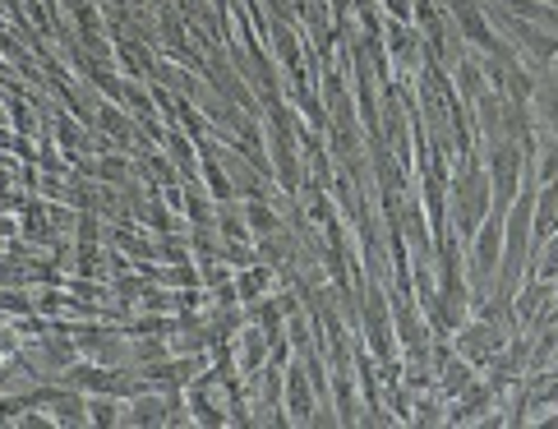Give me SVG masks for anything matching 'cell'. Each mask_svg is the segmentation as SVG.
Returning a JSON list of instances; mask_svg holds the SVG:
<instances>
[{
  "label": "cell",
  "instance_id": "cell-13",
  "mask_svg": "<svg viewBox=\"0 0 558 429\" xmlns=\"http://www.w3.org/2000/svg\"><path fill=\"white\" fill-rule=\"evenodd\" d=\"M245 218H250V231H254V236H272V231L282 226V222H277V212H272V208H264V204H250Z\"/></svg>",
  "mask_w": 558,
  "mask_h": 429
},
{
  "label": "cell",
  "instance_id": "cell-5",
  "mask_svg": "<svg viewBox=\"0 0 558 429\" xmlns=\"http://www.w3.org/2000/svg\"><path fill=\"white\" fill-rule=\"evenodd\" d=\"M421 42H425L421 28H407V19H397V24L388 28V51H392L407 70H411V65H421Z\"/></svg>",
  "mask_w": 558,
  "mask_h": 429
},
{
  "label": "cell",
  "instance_id": "cell-2",
  "mask_svg": "<svg viewBox=\"0 0 558 429\" xmlns=\"http://www.w3.org/2000/svg\"><path fill=\"white\" fill-rule=\"evenodd\" d=\"M452 342H457V356H466L475 369H485V365L498 356V351L508 346V333H504L498 323H489V319L475 315V319H466L462 328H457Z\"/></svg>",
  "mask_w": 558,
  "mask_h": 429
},
{
  "label": "cell",
  "instance_id": "cell-16",
  "mask_svg": "<svg viewBox=\"0 0 558 429\" xmlns=\"http://www.w3.org/2000/svg\"><path fill=\"white\" fill-rule=\"evenodd\" d=\"M554 139H558V134H554Z\"/></svg>",
  "mask_w": 558,
  "mask_h": 429
},
{
  "label": "cell",
  "instance_id": "cell-9",
  "mask_svg": "<svg viewBox=\"0 0 558 429\" xmlns=\"http://www.w3.org/2000/svg\"><path fill=\"white\" fill-rule=\"evenodd\" d=\"M287 412H291V420H314V397H310V383H305V375L301 369H291L287 375Z\"/></svg>",
  "mask_w": 558,
  "mask_h": 429
},
{
  "label": "cell",
  "instance_id": "cell-1",
  "mask_svg": "<svg viewBox=\"0 0 558 429\" xmlns=\"http://www.w3.org/2000/svg\"><path fill=\"white\" fill-rule=\"evenodd\" d=\"M489 208H494L489 171L466 152L462 167H457V171H452V181H448V222H452L457 236L471 241L475 231H481V222L489 218Z\"/></svg>",
  "mask_w": 558,
  "mask_h": 429
},
{
  "label": "cell",
  "instance_id": "cell-4",
  "mask_svg": "<svg viewBox=\"0 0 558 429\" xmlns=\"http://www.w3.org/2000/svg\"><path fill=\"white\" fill-rule=\"evenodd\" d=\"M531 115L545 134H558V70H545V79H535Z\"/></svg>",
  "mask_w": 558,
  "mask_h": 429
},
{
  "label": "cell",
  "instance_id": "cell-11",
  "mask_svg": "<svg viewBox=\"0 0 558 429\" xmlns=\"http://www.w3.org/2000/svg\"><path fill=\"white\" fill-rule=\"evenodd\" d=\"M526 278H545V282H558V231L545 241V245H535V255H531V272Z\"/></svg>",
  "mask_w": 558,
  "mask_h": 429
},
{
  "label": "cell",
  "instance_id": "cell-14",
  "mask_svg": "<svg viewBox=\"0 0 558 429\" xmlns=\"http://www.w3.org/2000/svg\"><path fill=\"white\" fill-rule=\"evenodd\" d=\"M264 286H268V263H258L254 272H245V278H241V291H235V296L254 301V296H258V291H264Z\"/></svg>",
  "mask_w": 558,
  "mask_h": 429
},
{
  "label": "cell",
  "instance_id": "cell-3",
  "mask_svg": "<svg viewBox=\"0 0 558 429\" xmlns=\"http://www.w3.org/2000/svg\"><path fill=\"white\" fill-rule=\"evenodd\" d=\"M365 333H369V351L384 365H392V323H388V305L384 296H378V286L369 291V301H365Z\"/></svg>",
  "mask_w": 558,
  "mask_h": 429
},
{
  "label": "cell",
  "instance_id": "cell-15",
  "mask_svg": "<svg viewBox=\"0 0 558 429\" xmlns=\"http://www.w3.org/2000/svg\"><path fill=\"white\" fill-rule=\"evenodd\" d=\"M549 70H558V56H554V65H549Z\"/></svg>",
  "mask_w": 558,
  "mask_h": 429
},
{
  "label": "cell",
  "instance_id": "cell-8",
  "mask_svg": "<svg viewBox=\"0 0 558 429\" xmlns=\"http://www.w3.org/2000/svg\"><path fill=\"white\" fill-rule=\"evenodd\" d=\"M457 93H462L466 107H475V102H481V93H489V88H485V65H481V61H471V56H462V61H457Z\"/></svg>",
  "mask_w": 558,
  "mask_h": 429
},
{
  "label": "cell",
  "instance_id": "cell-6",
  "mask_svg": "<svg viewBox=\"0 0 558 429\" xmlns=\"http://www.w3.org/2000/svg\"><path fill=\"white\" fill-rule=\"evenodd\" d=\"M475 383V365L466 356H444V375H438V393L444 397H462Z\"/></svg>",
  "mask_w": 558,
  "mask_h": 429
},
{
  "label": "cell",
  "instance_id": "cell-10",
  "mask_svg": "<svg viewBox=\"0 0 558 429\" xmlns=\"http://www.w3.org/2000/svg\"><path fill=\"white\" fill-rule=\"evenodd\" d=\"M134 416H125V420H134V425H167V412H171V397H153L148 388L134 397V406H130Z\"/></svg>",
  "mask_w": 558,
  "mask_h": 429
},
{
  "label": "cell",
  "instance_id": "cell-7",
  "mask_svg": "<svg viewBox=\"0 0 558 429\" xmlns=\"http://www.w3.org/2000/svg\"><path fill=\"white\" fill-rule=\"evenodd\" d=\"M494 397H498V393H494V388H489V383H471V388H466V393H462V397H457V406H452V416H448V420H452V425L481 420V412H485V406H489Z\"/></svg>",
  "mask_w": 558,
  "mask_h": 429
},
{
  "label": "cell",
  "instance_id": "cell-12",
  "mask_svg": "<svg viewBox=\"0 0 558 429\" xmlns=\"http://www.w3.org/2000/svg\"><path fill=\"white\" fill-rule=\"evenodd\" d=\"M190 375H194V360H175V365H148V369H144V379H148L153 388H181Z\"/></svg>",
  "mask_w": 558,
  "mask_h": 429
}]
</instances>
